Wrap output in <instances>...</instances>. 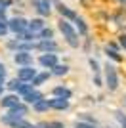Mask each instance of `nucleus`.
<instances>
[{
	"label": "nucleus",
	"mask_w": 126,
	"mask_h": 128,
	"mask_svg": "<svg viewBox=\"0 0 126 128\" xmlns=\"http://www.w3.org/2000/svg\"><path fill=\"white\" fill-rule=\"evenodd\" d=\"M59 31H61L63 38L67 40V44L71 46V48H78V32L73 29V25L67 21V19H61V21L58 23Z\"/></svg>",
	"instance_id": "obj_1"
},
{
	"label": "nucleus",
	"mask_w": 126,
	"mask_h": 128,
	"mask_svg": "<svg viewBox=\"0 0 126 128\" xmlns=\"http://www.w3.org/2000/svg\"><path fill=\"white\" fill-rule=\"evenodd\" d=\"M105 84L111 92H115L118 88V75H116V69L111 63L105 65Z\"/></svg>",
	"instance_id": "obj_2"
},
{
	"label": "nucleus",
	"mask_w": 126,
	"mask_h": 128,
	"mask_svg": "<svg viewBox=\"0 0 126 128\" xmlns=\"http://www.w3.org/2000/svg\"><path fill=\"white\" fill-rule=\"evenodd\" d=\"M8 29L16 34H21V32L29 31V21L25 17H12V19H8Z\"/></svg>",
	"instance_id": "obj_3"
},
{
	"label": "nucleus",
	"mask_w": 126,
	"mask_h": 128,
	"mask_svg": "<svg viewBox=\"0 0 126 128\" xmlns=\"http://www.w3.org/2000/svg\"><path fill=\"white\" fill-rule=\"evenodd\" d=\"M27 111H29V107L25 103H17L16 107L8 109V115H4V118H23L27 115Z\"/></svg>",
	"instance_id": "obj_4"
},
{
	"label": "nucleus",
	"mask_w": 126,
	"mask_h": 128,
	"mask_svg": "<svg viewBox=\"0 0 126 128\" xmlns=\"http://www.w3.org/2000/svg\"><path fill=\"white\" fill-rule=\"evenodd\" d=\"M34 76H36V69H34L32 65H29V67H21V69L17 71V78H19L21 82H32Z\"/></svg>",
	"instance_id": "obj_5"
},
{
	"label": "nucleus",
	"mask_w": 126,
	"mask_h": 128,
	"mask_svg": "<svg viewBox=\"0 0 126 128\" xmlns=\"http://www.w3.org/2000/svg\"><path fill=\"white\" fill-rule=\"evenodd\" d=\"M38 63L44 69H54L58 65V54H42L40 58H38Z\"/></svg>",
	"instance_id": "obj_6"
},
{
	"label": "nucleus",
	"mask_w": 126,
	"mask_h": 128,
	"mask_svg": "<svg viewBox=\"0 0 126 128\" xmlns=\"http://www.w3.org/2000/svg\"><path fill=\"white\" fill-rule=\"evenodd\" d=\"M56 6H58V12L59 14H61V17L63 19H67V21H74V19H76V14H74L73 10H71V8H69V6H65L63 4V2H56Z\"/></svg>",
	"instance_id": "obj_7"
},
{
	"label": "nucleus",
	"mask_w": 126,
	"mask_h": 128,
	"mask_svg": "<svg viewBox=\"0 0 126 128\" xmlns=\"http://www.w3.org/2000/svg\"><path fill=\"white\" fill-rule=\"evenodd\" d=\"M14 61L17 65H21V67H29V65H32V56L29 52H16Z\"/></svg>",
	"instance_id": "obj_8"
},
{
	"label": "nucleus",
	"mask_w": 126,
	"mask_h": 128,
	"mask_svg": "<svg viewBox=\"0 0 126 128\" xmlns=\"http://www.w3.org/2000/svg\"><path fill=\"white\" fill-rule=\"evenodd\" d=\"M2 122L12 126V128H36V126H32L31 122H27L25 118H4L2 117Z\"/></svg>",
	"instance_id": "obj_9"
},
{
	"label": "nucleus",
	"mask_w": 126,
	"mask_h": 128,
	"mask_svg": "<svg viewBox=\"0 0 126 128\" xmlns=\"http://www.w3.org/2000/svg\"><path fill=\"white\" fill-rule=\"evenodd\" d=\"M48 105H50V109H56V111H65V109H69V100L52 98V100H48Z\"/></svg>",
	"instance_id": "obj_10"
},
{
	"label": "nucleus",
	"mask_w": 126,
	"mask_h": 128,
	"mask_svg": "<svg viewBox=\"0 0 126 128\" xmlns=\"http://www.w3.org/2000/svg\"><path fill=\"white\" fill-rule=\"evenodd\" d=\"M36 50H40L44 54H56L58 52V44L54 42V40H40L36 44Z\"/></svg>",
	"instance_id": "obj_11"
},
{
	"label": "nucleus",
	"mask_w": 126,
	"mask_h": 128,
	"mask_svg": "<svg viewBox=\"0 0 126 128\" xmlns=\"http://www.w3.org/2000/svg\"><path fill=\"white\" fill-rule=\"evenodd\" d=\"M32 6L40 16H50V0H32Z\"/></svg>",
	"instance_id": "obj_12"
},
{
	"label": "nucleus",
	"mask_w": 126,
	"mask_h": 128,
	"mask_svg": "<svg viewBox=\"0 0 126 128\" xmlns=\"http://www.w3.org/2000/svg\"><path fill=\"white\" fill-rule=\"evenodd\" d=\"M19 102V96H16V94H8V96H2V100H0V105L6 107V109H12V107H16Z\"/></svg>",
	"instance_id": "obj_13"
},
{
	"label": "nucleus",
	"mask_w": 126,
	"mask_h": 128,
	"mask_svg": "<svg viewBox=\"0 0 126 128\" xmlns=\"http://www.w3.org/2000/svg\"><path fill=\"white\" fill-rule=\"evenodd\" d=\"M23 100H25V103H31V105H34L36 102H40V100H44L42 98V94L38 90H31L27 96H23Z\"/></svg>",
	"instance_id": "obj_14"
},
{
	"label": "nucleus",
	"mask_w": 126,
	"mask_h": 128,
	"mask_svg": "<svg viewBox=\"0 0 126 128\" xmlns=\"http://www.w3.org/2000/svg\"><path fill=\"white\" fill-rule=\"evenodd\" d=\"M52 94H54V98H65V100H69L73 92L69 90V88H65V86H56L52 90Z\"/></svg>",
	"instance_id": "obj_15"
},
{
	"label": "nucleus",
	"mask_w": 126,
	"mask_h": 128,
	"mask_svg": "<svg viewBox=\"0 0 126 128\" xmlns=\"http://www.w3.org/2000/svg\"><path fill=\"white\" fill-rule=\"evenodd\" d=\"M42 29H44V21H42L40 17H34V19H31V21H29V31L31 32H40Z\"/></svg>",
	"instance_id": "obj_16"
},
{
	"label": "nucleus",
	"mask_w": 126,
	"mask_h": 128,
	"mask_svg": "<svg viewBox=\"0 0 126 128\" xmlns=\"http://www.w3.org/2000/svg\"><path fill=\"white\" fill-rule=\"evenodd\" d=\"M31 90H34V86H32V84H29V82H21V80H19V84H17V88L14 92H17V96H19V94H21V96H27Z\"/></svg>",
	"instance_id": "obj_17"
},
{
	"label": "nucleus",
	"mask_w": 126,
	"mask_h": 128,
	"mask_svg": "<svg viewBox=\"0 0 126 128\" xmlns=\"http://www.w3.org/2000/svg\"><path fill=\"white\" fill-rule=\"evenodd\" d=\"M17 40L19 42H32V40H36L38 34L36 32H31V31H25V32H21V34H16Z\"/></svg>",
	"instance_id": "obj_18"
},
{
	"label": "nucleus",
	"mask_w": 126,
	"mask_h": 128,
	"mask_svg": "<svg viewBox=\"0 0 126 128\" xmlns=\"http://www.w3.org/2000/svg\"><path fill=\"white\" fill-rule=\"evenodd\" d=\"M48 78H50V73H48V71H44V73H36V76L32 78L31 84L32 86H40V84H44Z\"/></svg>",
	"instance_id": "obj_19"
},
{
	"label": "nucleus",
	"mask_w": 126,
	"mask_h": 128,
	"mask_svg": "<svg viewBox=\"0 0 126 128\" xmlns=\"http://www.w3.org/2000/svg\"><path fill=\"white\" fill-rule=\"evenodd\" d=\"M74 23H76V29H78V34L86 36V34H88V25H86V21H84L82 17H76V19H74Z\"/></svg>",
	"instance_id": "obj_20"
},
{
	"label": "nucleus",
	"mask_w": 126,
	"mask_h": 128,
	"mask_svg": "<svg viewBox=\"0 0 126 128\" xmlns=\"http://www.w3.org/2000/svg\"><path fill=\"white\" fill-rule=\"evenodd\" d=\"M67 73H69V67L67 65H61V63H58L52 69V75H56V76H63V75H67Z\"/></svg>",
	"instance_id": "obj_21"
},
{
	"label": "nucleus",
	"mask_w": 126,
	"mask_h": 128,
	"mask_svg": "<svg viewBox=\"0 0 126 128\" xmlns=\"http://www.w3.org/2000/svg\"><path fill=\"white\" fill-rule=\"evenodd\" d=\"M38 38H40V40H52V38H54V31L44 27V29L38 32Z\"/></svg>",
	"instance_id": "obj_22"
},
{
	"label": "nucleus",
	"mask_w": 126,
	"mask_h": 128,
	"mask_svg": "<svg viewBox=\"0 0 126 128\" xmlns=\"http://www.w3.org/2000/svg\"><path fill=\"white\" fill-rule=\"evenodd\" d=\"M32 107H34V111H38V113L48 111V109H50V105H48V100H40V102H36Z\"/></svg>",
	"instance_id": "obj_23"
},
{
	"label": "nucleus",
	"mask_w": 126,
	"mask_h": 128,
	"mask_svg": "<svg viewBox=\"0 0 126 128\" xmlns=\"http://www.w3.org/2000/svg\"><path fill=\"white\" fill-rule=\"evenodd\" d=\"M105 54H107V58H111L113 59V61H122V58L120 56H118V52H116V50H105Z\"/></svg>",
	"instance_id": "obj_24"
},
{
	"label": "nucleus",
	"mask_w": 126,
	"mask_h": 128,
	"mask_svg": "<svg viewBox=\"0 0 126 128\" xmlns=\"http://www.w3.org/2000/svg\"><path fill=\"white\" fill-rule=\"evenodd\" d=\"M115 117H116V120L120 122V126L126 128V115H124V113H122V111H116V113H115Z\"/></svg>",
	"instance_id": "obj_25"
},
{
	"label": "nucleus",
	"mask_w": 126,
	"mask_h": 128,
	"mask_svg": "<svg viewBox=\"0 0 126 128\" xmlns=\"http://www.w3.org/2000/svg\"><path fill=\"white\" fill-rule=\"evenodd\" d=\"M74 128H96V124H92V122H82V120H76Z\"/></svg>",
	"instance_id": "obj_26"
},
{
	"label": "nucleus",
	"mask_w": 126,
	"mask_h": 128,
	"mask_svg": "<svg viewBox=\"0 0 126 128\" xmlns=\"http://www.w3.org/2000/svg\"><path fill=\"white\" fill-rule=\"evenodd\" d=\"M90 67H92V71H94L96 75H100V63L96 59H90Z\"/></svg>",
	"instance_id": "obj_27"
},
{
	"label": "nucleus",
	"mask_w": 126,
	"mask_h": 128,
	"mask_svg": "<svg viewBox=\"0 0 126 128\" xmlns=\"http://www.w3.org/2000/svg\"><path fill=\"white\" fill-rule=\"evenodd\" d=\"M8 31H10L8 29V21H0V36H4Z\"/></svg>",
	"instance_id": "obj_28"
},
{
	"label": "nucleus",
	"mask_w": 126,
	"mask_h": 128,
	"mask_svg": "<svg viewBox=\"0 0 126 128\" xmlns=\"http://www.w3.org/2000/svg\"><path fill=\"white\" fill-rule=\"evenodd\" d=\"M4 78H6V65L0 63V84H4Z\"/></svg>",
	"instance_id": "obj_29"
},
{
	"label": "nucleus",
	"mask_w": 126,
	"mask_h": 128,
	"mask_svg": "<svg viewBox=\"0 0 126 128\" xmlns=\"http://www.w3.org/2000/svg\"><path fill=\"white\" fill-rule=\"evenodd\" d=\"M17 84H19V78H14V80H10V82H8V88H10V90H16Z\"/></svg>",
	"instance_id": "obj_30"
},
{
	"label": "nucleus",
	"mask_w": 126,
	"mask_h": 128,
	"mask_svg": "<svg viewBox=\"0 0 126 128\" xmlns=\"http://www.w3.org/2000/svg\"><path fill=\"white\" fill-rule=\"evenodd\" d=\"M118 42H120V46H122V48L126 50V36H124V34L120 36V40H118Z\"/></svg>",
	"instance_id": "obj_31"
},
{
	"label": "nucleus",
	"mask_w": 126,
	"mask_h": 128,
	"mask_svg": "<svg viewBox=\"0 0 126 128\" xmlns=\"http://www.w3.org/2000/svg\"><path fill=\"white\" fill-rule=\"evenodd\" d=\"M2 94H4V84H0V98H2Z\"/></svg>",
	"instance_id": "obj_32"
}]
</instances>
